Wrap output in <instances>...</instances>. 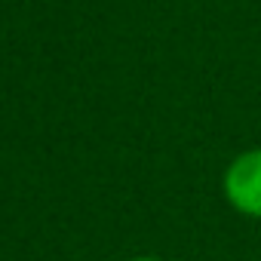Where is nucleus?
<instances>
[{"label": "nucleus", "instance_id": "obj_1", "mask_svg": "<svg viewBox=\"0 0 261 261\" xmlns=\"http://www.w3.org/2000/svg\"><path fill=\"white\" fill-rule=\"evenodd\" d=\"M221 194L233 212L261 221V148H249L227 163Z\"/></svg>", "mask_w": 261, "mask_h": 261}, {"label": "nucleus", "instance_id": "obj_2", "mask_svg": "<svg viewBox=\"0 0 261 261\" xmlns=\"http://www.w3.org/2000/svg\"><path fill=\"white\" fill-rule=\"evenodd\" d=\"M129 261H163V258H157V255H139V258H129Z\"/></svg>", "mask_w": 261, "mask_h": 261}]
</instances>
